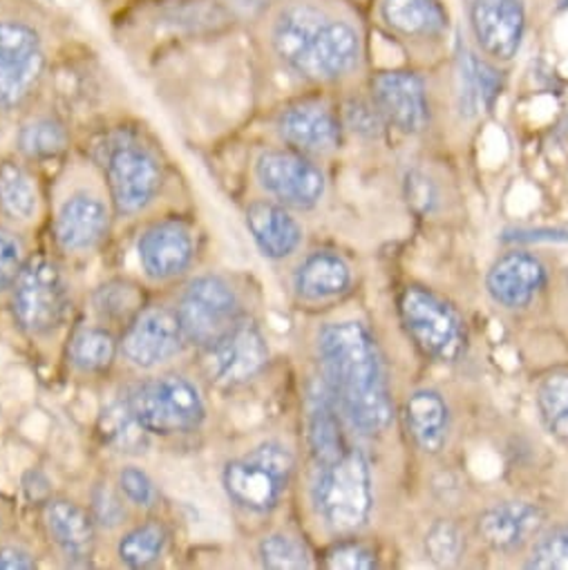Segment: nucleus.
<instances>
[{"instance_id": "27", "label": "nucleus", "mask_w": 568, "mask_h": 570, "mask_svg": "<svg viewBox=\"0 0 568 570\" xmlns=\"http://www.w3.org/2000/svg\"><path fill=\"white\" fill-rule=\"evenodd\" d=\"M307 423H310V445H312L316 465L334 461L350 448L345 432H343L345 419L339 412V407L325 385L321 387L319 394L312 396Z\"/></svg>"}, {"instance_id": "33", "label": "nucleus", "mask_w": 568, "mask_h": 570, "mask_svg": "<svg viewBox=\"0 0 568 570\" xmlns=\"http://www.w3.org/2000/svg\"><path fill=\"white\" fill-rule=\"evenodd\" d=\"M141 292L128 279H110L95 292L92 305L97 316L108 325H128L144 307Z\"/></svg>"}, {"instance_id": "15", "label": "nucleus", "mask_w": 568, "mask_h": 570, "mask_svg": "<svg viewBox=\"0 0 568 570\" xmlns=\"http://www.w3.org/2000/svg\"><path fill=\"white\" fill-rule=\"evenodd\" d=\"M186 347V336L177 312L166 305L144 307L119 338V354L133 367L150 372L168 365Z\"/></svg>"}, {"instance_id": "28", "label": "nucleus", "mask_w": 568, "mask_h": 570, "mask_svg": "<svg viewBox=\"0 0 568 570\" xmlns=\"http://www.w3.org/2000/svg\"><path fill=\"white\" fill-rule=\"evenodd\" d=\"M119 356V338L104 327H81L68 345L70 365L86 376L106 374Z\"/></svg>"}, {"instance_id": "36", "label": "nucleus", "mask_w": 568, "mask_h": 570, "mask_svg": "<svg viewBox=\"0 0 568 570\" xmlns=\"http://www.w3.org/2000/svg\"><path fill=\"white\" fill-rule=\"evenodd\" d=\"M423 546H425V557L437 566L457 563L466 550V541L459 525L448 519H439L428 528Z\"/></svg>"}, {"instance_id": "34", "label": "nucleus", "mask_w": 568, "mask_h": 570, "mask_svg": "<svg viewBox=\"0 0 568 570\" xmlns=\"http://www.w3.org/2000/svg\"><path fill=\"white\" fill-rule=\"evenodd\" d=\"M259 563L268 570L312 568V554L303 541L287 532H271L257 546Z\"/></svg>"}, {"instance_id": "39", "label": "nucleus", "mask_w": 568, "mask_h": 570, "mask_svg": "<svg viewBox=\"0 0 568 570\" xmlns=\"http://www.w3.org/2000/svg\"><path fill=\"white\" fill-rule=\"evenodd\" d=\"M90 512L97 525L106 530L119 528L128 519L126 497L121 494V490H115L110 483H99L92 488V494H90Z\"/></svg>"}, {"instance_id": "45", "label": "nucleus", "mask_w": 568, "mask_h": 570, "mask_svg": "<svg viewBox=\"0 0 568 570\" xmlns=\"http://www.w3.org/2000/svg\"><path fill=\"white\" fill-rule=\"evenodd\" d=\"M503 239H515V242H568V230H557V228H543V230H532V228H515L512 235L506 233Z\"/></svg>"}, {"instance_id": "42", "label": "nucleus", "mask_w": 568, "mask_h": 570, "mask_svg": "<svg viewBox=\"0 0 568 570\" xmlns=\"http://www.w3.org/2000/svg\"><path fill=\"white\" fill-rule=\"evenodd\" d=\"M23 264V246L19 237L6 228H0V294L14 287Z\"/></svg>"}, {"instance_id": "22", "label": "nucleus", "mask_w": 568, "mask_h": 570, "mask_svg": "<svg viewBox=\"0 0 568 570\" xmlns=\"http://www.w3.org/2000/svg\"><path fill=\"white\" fill-rule=\"evenodd\" d=\"M110 228V215L101 197L79 190L59 208L55 219V237L66 253H88L97 248Z\"/></svg>"}, {"instance_id": "20", "label": "nucleus", "mask_w": 568, "mask_h": 570, "mask_svg": "<svg viewBox=\"0 0 568 570\" xmlns=\"http://www.w3.org/2000/svg\"><path fill=\"white\" fill-rule=\"evenodd\" d=\"M546 512L528 501H499L488 505L474 523L477 537L494 552L510 554L543 530Z\"/></svg>"}, {"instance_id": "24", "label": "nucleus", "mask_w": 568, "mask_h": 570, "mask_svg": "<svg viewBox=\"0 0 568 570\" xmlns=\"http://www.w3.org/2000/svg\"><path fill=\"white\" fill-rule=\"evenodd\" d=\"M43 523L63 557L70 561H88L92 557L99 525L88 508L66 497L48 499Z\"/></svg>"}, {"instance_id": "19", "label": "nucleus", "mask_w": 568, "mask_h": 570, "mask_svg": "<svg viewBox=\"0 0 568 570\" xmlns=\"http://www.w3.org/2000/svg\"><path fill=\"white\" fill-rule=\"evenodd\" d=\"M543 262L526 250H510L494 259L486 275V289L494 305L503 309H526L546 287Z\"/></svg>"}, {"instance_id": "16", "label": "nucleus", "mask_w": 568, "mask_h": 570, "mask_svg": "<svg viewBox=\"0 0 568 570\" xmlns=\"http://www.w3.org/2000/svg\"><path fill=\"white\" fill-rule=\"evenodd\" d=\"M370 99L388 128L403 135H421L432 124V104L425 79L405 68L376 72L370 81Z\"/></svg>"}, {"instance_id": "8", "label": "nucleus", "mask_w": 568, "mask_h": 570, "mask_svg": "<svg viewBox=\"0 0 568 570\" xmlns=\"http://www.w3.org/2000/svg\"><path fill=\"white\" fill-rule=\"evenodd\" d=\"M72 298L61 266L50 257H30L12 287V316L32 338L52 336L70 316Z\"/></svg>"}, {"instance_id": "3", "label": "nucleus", "mask_w": 568, "mask_h": 570, "mask_svg": "<svg viewBox=\"0 0 568 570\" xmlns=\"http://www.w3.org/2000/svg\"><path fill=\"white\" fill-rule=\"evenodd\" d=\"M52 17L32 0H0V110H17L50 68Z\"/></svg>"}, {"instance_id": "2", "label": "nucleus", "mask_w": 568, "mask_h": 570, "mask_svg": "<svg viewBox=\"0 0 568 570\" xmlns=\"http://www.w3.org/2000/svg\"><path fill=\"white\" fill-rule=\"evenodd\" d=\"M316 352L323 385L345 423L363 436L383 434L394 416L385 361L363 323H330L319 332Z\"/></svg>"}, {"instance_id": "31", "label": "nucleus", "mask_w": 568, "mask_h": 570, "mask_svg": "<svg viewBox=\"0 0 568 570\" xmlns=\"http://www.w3.org/2000/svg\"><path fill=\"white\" fill-rule=\"evenodd\" d=\"M0 208L19 222H28L39 213L37 181L17 159L0 161Z\"/></svg>"}, {"instance_id": "7", "label": "nucleus", "mask_w": 568, "mask_h": 570, "mask_svg": "<svg viewBox=\"0 0 568 570\" xmlns=\"http://www.w3.org/2000/svg\"><path fill=\"white\" fill-rule=\"evenodd\" d=\"M124 401L150 436H186L197 432L206 421V401L199 387L182 374L146 379Z\"/></svg>"}, {"instance_id": "17", "label": "nucleus", "mask_w": 568, "mask_h": 570, "mask_svg": "<svg viewBox=\"0 0 568 570\" xmlns=\"http://www.w3.org/2000/svg\"><path fill=\"white\" fill-rule=\"evenodd\" d=\"M202 352L206 376L226 390L242 387L257 379L266 370L271 356L259 327L246 318Z\"/></svg>"}, {"instance_id": "37", "label": "nucleus", "mask_w": 568, "mask_h": 570, "mask_svg": "<svg viewBox=\"0 0 568 570\" xmlns=\"http://www.w3.org/2000/svg\"><path fill=\"white\" fill-rule=\"evenodd\" d=\"M341 117H343L345 132H354L363 139H379L388 128L385 119L381 117V112L372 104L370 95L347 99L343 110H341Z\"/></svg>"}, {"instance_id": "13", "label": "nucleus", "mask_w": 568, "mask_h": 570, "mask_svg": "<svg viewBox=\"0 0 568 570\" xmlns=\"http://www.w3.org/2000/svg\"><path fill=\"white\" fill-rule=\"evenodd\" d=\"M463 8L472 48L497 66L515 61L528 32L526 0H466Z\"/></svg>"}, {"instance_id": "25", "label": "nucleus", "mask_w": 568, "mask_h": 570, "mask_svg": "<svg viewBox=\"0 0 568 570\" xmlns=\"http://www.w3.org/2000/svg\"><path fill=\"white\" fill-rule=\"evenodd\" d=\"M350 287L352 266L334 250H314L294 271V292L307 303L341 298L350 292Z\"/></svg>"}, {"instance_id": "18", "label": "nucleus", "mask_w": 568, "mask_h": 570, "mask_svg": "<svg viewBox=\"0 0 568 570\" xmlns=\"http://www.w3.org/2000/svg\"><path fill=\"white\" fill-rule=\"evenodd\" d=\"M137 257L148 279H177L195 262L193 230L179 219H161L141 233L137 242Z\"/></svg>"}, {"instance_id": "14", "label": "nucleus", "mask_w": 568, "mask_h": 570, "mask_svg": "<svg viewBox=\"0 0 568 570\" xmlns=\"http://www.w3.org/2000/svg\"><path fill=\"white\" fill-rule=\"evenodd\" d=\"M275 135L292 150L323 159L343 148L345 126L341 110L323 97H305L284 106L275 115Z\"/></svg>"}, {"instance_id": "44", "label": "nucleus", "mask_w": 568, "mask_h": 570, "mask_svg": "<svg viewBox=\"0 0 568 570\" xmlns=\"http://www.w3.org/2000/svg\"><path fill=\"white\" fill-rule=\"evenodd\" d=\"M37 559L23 546H0V570H32Z\"/></svg>"}, {"instance_id": "5", "label": "nucleus", "mask_w": 568, "mask_h": 570, "mask_svg": "<svg viewBox=\"0 0 568 570\" xmlns=\"http://www.w3.org/2000/svg\"><path fill=\"white\" fill-rule=\"evenodd\" d=\"M312 499L319 519L336 534H352L368 525L374 508V479L368 456L347 448L330 463L316 465Z\"/></svg>"}, {"instance_id": "10", "label": "nucleus", "mask_w": 568, "mask_h": 570, "mask_svg": "<svg viewBox=\"0 0 568 570\" xmlns=\"http://www.w3.org/2000/svg\"><path fill=\"white\" fill-rule=\"evenodd\" d=\"M188 345L199 350L215 343L242 316V303L233 284L215 273L193 277L175 307Z\"/></svg>"}, {"instance_id": "29", "label": "nucleus", "mask_w": 568, "mask_h": 570, "mask_svg": "<svg viewBox=\"0 0 568 570\" xmlns=\"http://www.w3.org/2000/svg\"><path fill=\"white\" fill-rule=\"evenodd\" d=\"M70 146L68 126L55 115H35L17 132V150L30 161L55 159Z\"/></svg>"}, {"instance_id": "21", "label": "nucleus", "mask_w": 568, "mask_h": 570, "mask_svg": "<svg viewBox=\"0 0 568 570\" xmlns=\"http://www.w3.org/2000/svg\"><path fill=\"white\" fill-rule=\"evenodd\" d=\"M503 77L499 66L463 43L454 59V106L461 119H477L490 112L501 95Z\"/></svg>"}, {"instance_id": "11", "label": "nucleus", "mask_w": 568, "mask_h": 570, "mask_svg": "<svg viewBox=\"0 0 568 570\" xmlns=\"http://www.w3.org/2000/svg\"><path fill=\"white\" fill-rule=\"evenodd\" d=\"M253 175L271 199L296 210L316 208L327 190V177L319 161L287 146L262 150L255 157Z\"/></svg>"}, {"instance_id": "40", "label": "nucleus", "mask_w": 568, "mask_h": 570, "mask_svg": "<svg viewBox=\"0 0 568 570\" xmlns=\"http://www.w3.org/2000/svg\"><path fill=\"white\" fill-rule=\"evenodd\" d=\"M117 485L121 490V494L126 497V501L135 508L141 510H150L157 505L159 501V492L155 481L150 479V474L137 465H126L119 470L117 476Z\"/></svg>"}, {"instance_id": "12", "label": "nucleus", "mask_w": 568, "mask_h": 570, "mask_svg": "<svg viewBox=\"0 0 568 570\" xmlns=\"http://www.w3.org/2000/svg\"><path fill=\"white\" fill-rule=\"evenodd\" d=\"M370 21L408 52L443 48L452 28L445 0H370Z\"/></svg>"}, {"instance_id": "26", "label": "nucleus", "mask_w": 568, "mask_h": 570, "mask_svg": "<svg viewBox=\"0 0 568 570\" xmlns=\"http://www.w3.org/2000/svg\"><path fill=\"white\" fill-rule=\"evenodd\" d=\"M408 434L425 454H439L450 439V407L448 401L430 387L417 390L408 396L403 410Z\"/></svg>"}, {"instance_id": "4", "label": "nucleus", "mask_w": 568, "mask_h": 570, "mask_svg": "<svg viewBox=\"0 0 568 570\" xmlns=\"http://www.w3.org/2000/svg\"><path fill=\"white\" fill-rule=\"evenodd\" d=\"M97 161L117 215L135 217L159 197L164 164L139 132L130 128L108 132L97 146Z\"/></svg>"}, {"instance_id": "23", "label": "nucleus", "mask_w": 568, "mask_h": 570, "mask_svg": "<svg viewBox=\"0 0 568 570\" xmlns=\"http://www.w3.org/2000/svg\"><path fill=\"white\" fill-rule=\"evenodd\" d=\"M246 228L257 250L273 262L292 257L303 244V226L275 199H255L246 208Z\"/></svg>"}, {"instance_id": "43", "label": "nucleus", "mask_w": 568, "mask_h": 570, "mask_svg": "<svg viewBox=\"0 0 568 570\" xmlns=\"http://www.w3.org/2000/svg\"><path fill=\"white\" fill-rule=\"evenodd\" d=\"M405 197H408V204L414 206L419 213H430L437 206L439 190L428 175L412 170L405 177Z\"/></svg>"}, {"instance_id": "6", "label": "nucleus", "mask_w": 568, "mask_h": 570, "mask_svg": "<svg viewBox=\"0 0 568 570\" xmlns=\"http://www.w3.org/2000/svg\"><path fill=\"white\" fill-rule=\"evenodd\" d=\"M296 456L280 441H262L222 470V488L233 505L251 514L273 512L287 492Z\"/></svg>"}, {"instance_id": "30", "label": "nucleus", "mask_w": 568, "mask_h": 570, "mask_svg": "<svg viewBox=\"0 0 568 570\" xmlns=\"http://www.w3.org/2000/svg\"><path fill=\"white\" fill-rule=\"evenodd\" d=\"M170 532L159 519H150L126 530L117 541V557L126 568L141 570L155 566L166 548Z\"/></svg>"}, {"instance_id": "1", "label": "nucleus", "mask_w": 568, "mask_h": 570, "mask_svg": "<svg viewBox=\"0 0 568 570\" xmlns=\"http://www.w3.org/2000/svg\"><path fill=\"white\" fill-rule=\"evenodd\" d=\"M251 21L266 55L310 86L345 83L365 63L368 19L359 0H264Z\"/></svg>"}, {"instance_id": "38", "label": "nucleus", "mask_w": 568, "mask_h": 570, "mask_svg": "<svg viewBox=\"0 0 568 570\" xmlns=\"http://www.w3.org/2000/svg\"><path fill=\"white\" fill-rule=\"evenodd\" d=\"M106 434L108 439L112 441V445L117 450H126V452H139L141 448H146L148 443V432L135 421V416L130 414L126 401L124 405H117L112 407L108 414H106ZM144 452V450H141Z\"/></svg>"}, {"instance_id": "41", "label": "nucleus", "mask_w": 568, "mask_h": 570, "mask_svg": "<svg viewBox=\"0 0 568 570\" xmlns=\"http://www.w3.org/2000/svg\"><path fill=\"white\" fill-rule=\"evenodd\" d=\"M325 566L332 570H372L379 566V559L376 552L361 541H341L327 552Z\"/></svg>"}, {"instance_id": "32", "label": "nucleus", "mask_w": 568, "mask_h": 570, "mask_svg": "<svg viewBox=\"0 0 568 570\" xmlns=\"http://www.w3.org/2000/svg\"><path fill=\"white\" fill-rule=\"evenodd\" d=\"M535 407L548 436L568 445V372H552L537 383Z\"/></svg>"}, {"instance_id": "9", "label": "nucleus", "mask_w": 568, "mask_h": 570, "mask_svg": "<svg viewBox=\"0 0 568 570\" xmlns=\"http://www.w3.org/2000/svg\"><path fill=\"white\" fill-rule=\"evenodd\" d=\"M396 307L408 338L423 356L448 365L463 358L468 350L466 323L443 298L410 284L401 292Z\"/></svg>"}, {"instance_id": "35", "label": "nucleus", "mask_w": 568, "mask_h": 570, "mask_svg": "<svg viewBox=\"0 0 568 570\" xmlns=\"http://www.w3.org/2000/svg\"><path fill=\"white\" fill-rule=\"evenodd\" d=\"M530 570H568V525H555L539 532L526 559Z\"/></svg>"}, {"instance_id": "46", "label": "nucleus", "mask_w": 568, "mask_h": 570, "mask_svg": "<svg viewBox=\"0 0 568 570\" xmlns=\"http://www.w3.org/2000/svg\"><path fill=\"white\" fill-rule=\"evenodd\" d=\"M566 277H568V273H566Z\"/></svg>"}]
</instances>
